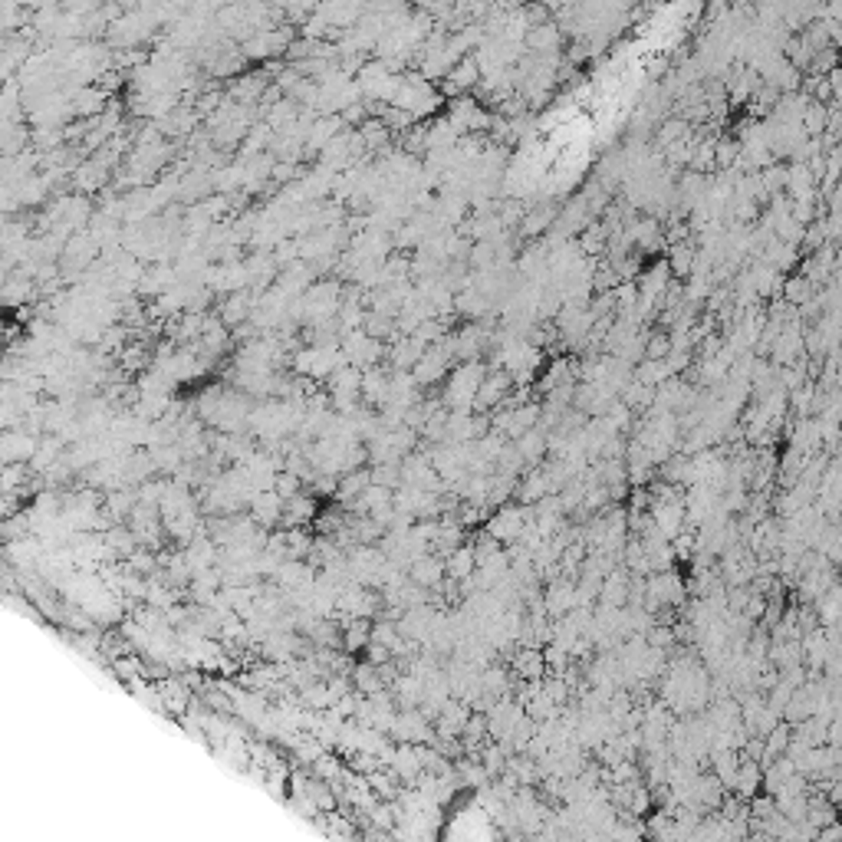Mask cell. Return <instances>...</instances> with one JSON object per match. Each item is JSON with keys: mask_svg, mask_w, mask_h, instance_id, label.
Segmentation results:
<instances>
[{"mask_svg": "<svg viewBox=\"0 0 842 842\" xmlns=\"http://www.w3.org/2000/svg\"><path fill=\"white\" fill-rule=\"evenodd\" d=\"M524 46L526 50H534V53H556V46H560V30H556L553 20H546L540 27H530L524 37Z\"/></svg>", "mask_w": 842, "mask_h": 842, "instance_id": "7a4b0ae2", "label": "cell"}, {"mask_svg": "<svg viewBox=\"0 0 842 842\" xmlns=\"http://www.w3.org/2000/svg\"><path fill=\"white\" fill-rule=\"evenodd\" d=\"M572 317H576V309H570V313H563V319H560V323H563V329H570V326H572ZM592 319H596V317H592V313H586V317L580 319V326L586 329L589 323H592Z\"/></svg>", "mask_w": 842, "mask_h": 842, "instance_id": "30bf717a", "label": "cell"}, {"mask_svg": "<svg viewBox=\"0 0 842 842\" xmlns=\"http://www.w3.org/2000/svg\"><path fill=\"white\" fill-rule=\"evenodd\" d=\"M671 353V336L668 333H655L648 343H645V355L648 359H665Z\"/></svg>", "mask_w": 842, "mask_h": 842, "instance_id": "9c48e42d", "label": "cell"}, {"mask_svg": "<svg viewBox=\"0 0 842 842\" xmlns=\"http://www.w3.org/2000/svg\"><path fill=\"white\" fill-rule=\"evenodd\" d=\"M544 652L540 648H534V645H526L524 652H516L514 658V675L516 678H526V681H540L544 678Z\"/></svg>", "mask_w": 842, "mask_h": 842, "instance_id": "3957f363", "label": "cell"}, {"mask_svg": "<svg viewBox=\"0 0 842 842\" xmlns=\"http://www.w3.org/2000/svg\"><path fill=\"white\" fill-rule=\"evenodd\" d=\"M514 448H516V454L524 458L526 464H534V461H540L544 458V451H546V435L540 431V425L536 428H530V431H524L520 438H514Z\"/></svg>", "mask_w": 842, "mask_h": 842, "instance_id": "277c9868", "label": "cell"}, {"mask_svg": "<svg viewBox=\"0 0 842 842\" xmlns=\"http://www.w3.org/2000/svg\"><path fill=\"white\" fill-rule=\"evenodd\" d=\"M478 82H480V70H478V63H474V56H461V60L444 73V92H448V96H461V92L474 90Z\"/></svg>", "mask_w": 842, "mask_h": 842, "instance_id": "6da1fadb", "label": "cell"}, {"mask_svg": "<svg viewBox=\"0 0 842 842\" xmlns=\"http://www.w3.org/2000/svg\"><path fill=\"white\" fill-rule=\"evenodd\" d=\"M695 251L691 247H685V241L681 244H671V257H668V270L675 273V277H688L691 270H695Z\"/></svg>", "mask_w": 842, "mask_h": 842, "instance_id": "5b68a950", "label": "cell"}, {"mask_svg": "<svg viewBox=\"0 0 842 842\" xmlns=\"http://www.w3.org/2000/svg\"><path fill=\"white\" fill-rule=\"evenodd\" d=\"M550 224H553V211H550V208L526 211V218H524V234H526V237L544 234V231H546Z\"/></svg>", "mask_w": 842, "mask_h": 842, "instance_id": "52a82bcc", "label": "cell"}, {"mask_svg": "<svg viewBox=\"0 0 842 842\" xmlns=\"http://www.w3.org/2000/svg\"><path fill=\"white\" fill-rule=\"evenodd\" d=\"M787 299L790 303H797V307H803V303H809V297H813V280L809 277H793V280H787Z\"/></svg>", "mask_w": 842, "mask_h": 842, "instance_id": "ba28073f", "label": "cell"}, {"mask_svg": "<svg viewBox=\"0 0 842 842\" xmlns=\"http://www.w3.org/2000/svg\"><path fill=\"white\" fill-rule=\"evenodd\" d=\"M688 132H691L688 118H668V122L658 128V148L665 152L668 146H675L681 138H688Z\"/></svg>", "mask_w": 842, "mask_h": 842, "instance_id": "8992f818", "label": "cell"}]
</instances>
